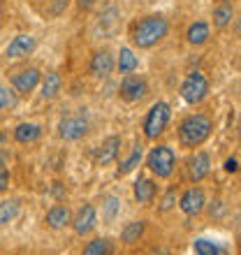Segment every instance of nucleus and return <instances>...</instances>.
Instances as JSON below:
<instances>
[{"label":"nucleus","mask_w":241,"mask_h":255,"mask_svg":"<svg viewBox=\"0 0 241 255\" xmlns=\"http://www.w3.org/2000/svg\"><path fill=\"white\" fill-rule=\"evenodd\" d=\"M211 130H214V123H211V119L207 114L188 116L179 128V141L188 148H195V146H200L202 141L209 139Z\"/></svg>","instance_id":"2"},{"label":"nucleus","mask_w":241,"mask_h":255,"mask_svg":"<svg viewBox=\"0 0 241 255\" xmlns=\"http://www.w3.org/2000/svg\"><path fill=\"white\" fill-rule=\"evenodd\" d=\"M109 253H112V244H109V239H93V242L84 249L81 255H109Z\"/></svg>","instance_id":"25"},{"label":"nucleus","mask_w":241,"mask_h":255,"mask_svg":"<svg viewBox=\"0 0 241 255\" xmlns=\"http://www.w3.org/2000/svg\"><path fill=\"white\" fill-rule=\"evenodd\" d=\"M186 37H188V42L190 44H204V42L211 37V30H209V23H204V21H195L193 26L188 28V33H186Z\"/></svg>","instance_id":"19"},{"label":"nucleus","mask_w":241,"mask_h":255,"mask_svg":"<svg viewBox=\"0 0 241 255\" xmlns=\"http://www.w3.org/2000/svg\"><path fill=\"white\" fill-rule=\"evenodd\" d=\"M169 30V23L165 16H160V14H151V16H144V19L134 26L132 30V42L134 47L139 49H151L153 44H158V42L167 35Z\"/></svg>","instance_id":"1"},{"label":"nucleus","mask_w":241,"mask_h":255,"mask_svg":"<svg viewBox=\"0 0 241 255\" xmlns=\"http://www.w3.org/2000/svg\"><path fill=\"white\" fill-rule=\"evenodd\" d=\"M153 197H155V183L151 179H139L134 183V200L139 204H148V202H153Z\"/></svg>","instance_id":"18"},{"label":"nucleus","mask_w":241,"mask_h":255,"mask_svg":"<svg viewBox=\"0 0 241 255\" xmlns=\"http://www.w3.org/2000/svg\"><path fill=\"white\" fill-rule=\"evenodd\" d=\"M19 214V200H7L0 204V225H7L12 223Z\"/></svg>","instance_id":"24"},{"label":"nucleus","mask_w":241,"mask_h":255,"mask_svg":"<svg viewBox=\"0 0 241 255\" xmlns=\"http://www.w3.org/2000/svg\"><path fill=\"white\" fill-rule=\"evenodd\" d=\"M86 132H88V119L81 114L79 116H67V119H63L58 126V134L65 141L81 139Z\"/></svg>","instance_id":"6"},{"label":"nucleus","mask_w":241,"mask_h":255,"mask_svg":"<svg viewBox=\"0 0 241 255\" xmlns=\"http://www.w3.org/2000/svg\"><path fill=\"white\" fill-rule=\"evenodd\" d=\"M139 160H141V146H134L132 155H130V158H127V160L123 162V165H120V167H119V172H116V174H119V176H125V174H130V172H132V169L137 167V165H139Z\"/></svg>","instance_id":"26"},{"label":"nucleus","mask_w":241,"mask_h":255,"mask_svg":"<svg viewBox=\"0 0 241 255\" xmlns=\"http://www.w3.org/2000/svg\"><path fill=\"white\" fill-rule=\"evenodd\" d=\"M40 70L37 67H28V70H21L19 74H14V79H12V84H14V88L19 91V93H30L37 84H40Z\"/></svg>","instance_id":"11"},{"label":"nucleus","mask_w":241,"mask_h":255,"mask_svg":"<svg viewBox=\"0 0 241 255\" xmlns=\"http://www.w3.org/2000/svg\"><path fill=\"white\" fill-rule=\"evenodd\" d=\"M174 204H176V188H172V190H167V195H165V197H162L160 209H162V211H169Z\"/></svg>","instance_id":"30"},{"label":"nucleus","mask_w":241,"mask_h":255,"mask_svg":"<svg viewBox=\"0 0 241 255\" xmlns=\"http://www.w3.org/2000/svg\"><path fill=\"white\" fill-rule=\"evenodd\" d=\"M16 105V98L7 86H0V109H9Z\"/></svg>","instance_id":"28"},{"label":"nucleus","mask_w":241,"mask_h":255,"mask_svg":"<svg viewBox=\"0 0 241 255\" xmlns=\"http://www.w3.org/2000/svg\"><path fill=\"white\" fill-rule=\"evenodd\" d=\"M225 169H228V172H237V158H230V160L225 162Z\"/></svg>","instance_id":"34"},{"label":"nucleus","mask_w":241,"mask_h":255,"mask_svg":"<svg viewBox=\"0 0 241 255\" xmlns=\"http://www.w3.org/2000/svg\"><path fill=\"white\" fill-rule=\"evenodd\" d=\"M114 67H116L114 56L109 54V51H98V54L93 56V61H91V72H93L95 77H109Z\"/></svg>","instance_id":"13"},{"label":"nucleus","mask_w":241,"mask_h":255,"mask_svg":"<svg viewBox=\"0 0 241 255\" xmlns=\"http://www.w3.org/2000/svg\"><path fill=\"white\" fill-rule=\"evenodd\" d=\"M77 5H79L81 9H91V7L95 5V0H77Z\"/></svg>","instance_id":"33"},{"label":"nucleus","mask_w":241,"mask_h":255,"mask_svg":"<svg viewBox=\"0 0 241 255\" xmlns=\"http://www.w3.org/2000/svg\"><path fill=\"white\" fill-rule=\"evenodd\" d=\"M148 169L153 172L155 176H160V179H167L172 176L174 172V165H176V155L174 151L165 144H158V146L151 148V153H148Z\"/></svg>","instance_id":"3"},{"label":"nucleus","mask_w":241,"mask_h":255,"mask_svg":"<svg viewBox=\"0 0 241 255\" xmlns=\"http://www.w3.org/2000/svg\"><path fill=\"white\" fill-rule=\"evenodd\" d=\"M9 186V172H7L5 167H0V193Z\"/></svg>","instance_id":"32"},{"label":"nucleus","mask_w":241,"mask_h":255,"mask_svg":"<svg viewBox=\"0 0 241 255\" xmlns=\"http://www.w3.org/2000/svg\"><path fill=\"white\" fill-rule=\"evenodd\" d=\"M119 19H120V14H119V9H116V7H107V9L100 14L98 30L102 33V37H109V35L116 33V28H119Z\"/></svg>","instance_id":"15"},{"label":"nucleus","mask_w":241,"mask_h":255,"mask_svg":"<svg viewBox=\"0 0 241 255\" xmlns=\"http://www.w3.org/2000/svg\"><path fill=\"white\" fill-rule=\"evenodd\" d=\"M116 67H119L120 72H134L137 67H139V61H137V56L130 51V49H120L119 54V63H116Z\"/></svg>","instance_id":"22"},{"label":"nucleus","mask_w":241,"mask_h":255,"mask_svg":"<svg viewBox=\"0 0 241 255\" xmlns=\"http://www.w3.org/2000/svg\"><path fill=\"white\" fill-rule=\"evenodd\" d=\"M0 16H2V5H0Z\"/></svg>","instance_id":"37"},{"label":"nucleus","mask_w":241,"mask_h":255,"mask_svg":"<svg viewBox=\"0 0 241 255\" xmlns=\"http://www.w3.org/2000/svg\"><path fill=\"white\" fill-rule=\"evenodd\" d=\"M70 223H72V228H74V232H77V235H88V232L95 228V223H98L95 207H93V204H84V207L77 211V216H74Z\"/></svg>","instance_id":"8"},{"label":"nucleus","mask_w":241,"mask_h":255,"mask_svg":"<svg viewBox=\"0 0 241 255\" xmlns=\"http://www.w3.org/2000/svg\"><path fill=\"white\" fill-rule=\"evenodd\" d=\"M204 193H202L200 188H190V190H186V193L181 195V200H179V207H181V211L186 216H197V214H202V209H204Z\"/></svg>","instance_id":"9"},{"label":"nucleus","mask_w":241,"mask_h":255,"mask_svg":"<svg viewBox=\"0 0 241 255\" xmlns=\"http://www.w3.org/2000/svg\"><path fill=\"white\" fill-rule=\"evenodd\" d=\"M116 211H119V200H116V197H107V214H105V218H107V221H114Z\"/></svg>","instance_id":"31"},{"label":"nucleus","mask_w":241,"mask_h":255,"mask_svg":"<svg viewBox=\"0 0 241 255\" xmlns=\"http://www.w3.org/2000/svg\"><path fill=\"white\" fill-rule=\"evenodd\" d=\"M141 235H144V221H132L123 228L120 239H123V244H134V242H139Z\"/></svg>","instance_id":"21"},{"label":"nucleus","mask_w":241,"mask_h":255,"mask_svg":"<svg viewBox=\"0 0 241 255\" xmlns=\"http://www.w3.org/2000/svg\"><path fill=\"white\" fill-rule=\"evenodd\" d=\"M209 93V79L202 72H190L186 77V81L181 84V98L188 105H197L207 98Z\"/></svg>","instance_id":"5"},{"label":"nucleus","mask_w":241,"mask_h":255,"mask_svg":"<svg viewBox=\"0 0 241 255\" xmlns=\"http://www.w3.org/2000/svg\"><path fill=\"white\" fill-rule=\"evenodd\" d=\"M70 221H72V214H70V209L65 204H56V207L49 209L47 225L51 230H63L65 225H70Z\"/></svg>","instance_id":"14"},{"label":"nucleus","mask_w":241,"mask_h":255,"mask_svg":"<svg viewBox=\"0 0 241 255\" xmlns=\"http://www.w3.org/2000/svg\"><path fill=\"white\" fill-rule=\"evenodd\" d=\"M193 249L197 255H221V249L214 242H209V239H197L193 244Z\"/></svg>","instance_id":"27"},{"label":"nucleus","mask_w":241,"mask_h":255,"mask_svg":"<svg viewBox=\"0 0 241 255\" xmlns=\"http://www.w3.org/2000/svg\"><path fill=\"white\" fill-rule=\"evenodd\" d=\"M169 116H172V112H169L167 102H155L153 107H151V112L146 114V121H144V134H146L148 139H155L158 134L165 132V128L169 123Z\"/></svg>","instance_id":"4"},{"label":"nucleus","mask_w":241,"mask_h":255,"mask_svg":"<svg viewBox=\"0 0 241 255\" xmlns=\"http://www.w3.org/2000/svg\"><path fill=\"white\" fill-rule=\"evenodd\" d=\"M60 86H63L60 74L58 72H49L47 77H44V84H42V98H44V100L56 98V95H58V91H60Z\"/></svg>","instance_id":"20"},{"label":"nucleus","mask_w":241,"mask_h":255,"mask_svg":"<svg viewBox=\"0 0 241 255\" xmlns=\"http://www.w3.org/2000/svg\"><path fill=\"white\" fill-rule=\"evenodd\" d=\"M35 51V37L30 35H16L12 42H9V47H7V58H26Z\"/></svg>","instance_id":"10"},{"label":"nucleus","mask_w":241,"mask_h":255,"mask_svg":"<svg viewBox=\"0 0 241 255\" xmlns=\"http://www.w3.org/2000/svg\"><path fill=\"white\" fill-rule=\"evenodd\" d=\"M218 2H230V0H218Z\"/></svg>","instance_id":"36"},{"label":"nucleus","mask_w":241,"mask_h":255,"mask_svg":"<svg viewBox=\"0 0 241 255\" xmlns=\"http://www.w3.org/2000/svg\"><path fill=\"white\" fill-rule=\"evenodd\" d=\"M119 148H120V137H109V139H105L100 146H98L95 158H98L100 165H107V162H112L116 155H119Z\"/></svg>","instance_id":"16"},{"label":"nucleus","mask_w":241,"mask_h":255,"mask_svg":"<svg viewBox=\"0 0 241 255\" xmlns=\"http://www.w3.org/2000/svg\"><path fill=\"white\" fill-rule=\"evenodd\" d=\"M120 95L127 102H137L146 95V81L141 79L139 74H127L125 79L120 81Z\"/></svg>","instance_id":"7"},{"label":"nucleus","mask_w":241,"mask_h":255,"mask_svg":"<svg viewBox=\"0 0 241 255\" xmlns=\"http://www.w3.org/2000/svg\"><path fill=\"white\" fill-rule=\"evenodd\" d=\"M151 255H169V253H167V251H165V249H162V246H160V249H153V251H151Z\"/></svg>","instance_id":"35"},{"label":"nucleus","mask_w":241,"mask_h":255,"mask_svg":"<svg viewBox=\"0 0 241 255\" xmlns=\"http://www.w3.org/2000/svg\"><path fill=\"white\" fill-rule=\"evenodd\" d=\"M232 19H235V9H232L228 2H223L221 7H216V12H214V26L216 28L230 26V21Z\"/></svg>","instance_id":"23"},{"label":"nucleus","mask_w":241,"mask_h":255,"mask_svg":"<svg viewBox=\"0 0 241 255\" xmlns=\"http://www.w3.org/2000/svg\"><path fill=\"white\" fill-rule=\"evenodd\" d=\"M209 167H211L209 155L204 153V151H197V153L188 160V176H190L193 181H202V179L209 174Z\"/></svg>","instance_id":"12"},{"label":"nucleus","mask_w":241,"mask_h":255,"mask_svg":"<svg viewBox=\"0 0 241 255\" xmlns=\"http://www.w3.org/2000/svg\"><path fill=\"white\" fill-rule=\"evenodd\" d=\"M67 2H70V0H51V5L47 7V16H58V14H63Z\"/></svg>","instance_id":"29"},{"label":"nucleus","mask_w":241,"mask_h":255,"mask_svg":"<svg viewBox=\"0 0 241 255\" xmlns=\"http://www.w3.org/2000/svg\"><path fill=\"white\" fill-rule=\"evenodd\" d=\"M40 134H42V128L37 126V123H21V126H16V130H14V139L19 141V144H30V141H35Z\"/></svg>","instance_id":"17"}]
</instances>
